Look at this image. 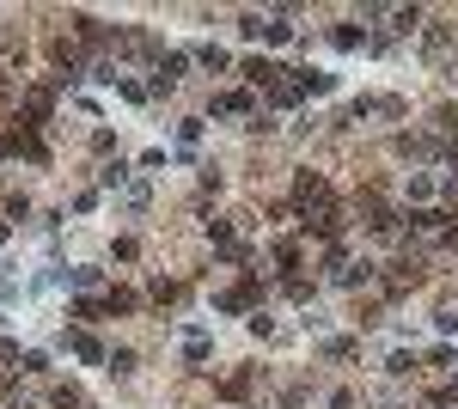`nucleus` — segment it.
<instances>
[{"instance_id": "1", "label": "nucleus", "mask_w": 458, "mask_h": 409, "mask_svg": "<svg viewBox=\"0 0 458 409\" xmlns=\"http://www.w3.org/2000/svg\"><path fill=\"white\" fill-rule=\"evenodd\" d=\"M300 92H336L330 74H300Z\"/></svg>"}, {"instance_id": "2", "label": "nucleus", "mask_w": 458, "mask_h": 409, "mask_svg": "<svg viewBox=\"0 0 458 409\" xmlns=\"http://www.w3.org/2000/svg\"><path fill=\"white\" fill-rule=\"evenodd\" d=\"M67 349H74L80 361H98V342H92V336H67Z\"/></svg>"}]
</instances>
